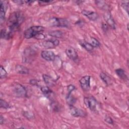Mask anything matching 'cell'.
Returning <instances> with one entry per match:
<instances>
[{"instance_id": "9c48e42d", "label": "cell", "mask_w": 129, "mask_h": 129, "mask_svg": "<svg viewBox=\"0 0 129 129\" xmlns=\"http://www.w3.org/2000/svg\"><path fill=\"white\" fill-rule=\"evenodd\" d=\"M69 106L70 113L73 116L85 117L87 116V112L84 110L78 108L74 105H70Z\"/></svg>"}, {"instance_id": "6da1fadb", "label": "cell", "mask_w": 129, "mask_h": 129, "mask_svg": "<svg viewBox=\"0 0 129 129\" xmlns=\"http://www.w3.org/2000/svg\"><path fill=\"white\" fill-rule=\"evenodd\" d=\"M24 21V17L21 12H14L12 13L9 18L7 22L9 31L13 34L18 30L20 25Z\"/></svg>"}, {"instance_id": "5b68a950", "label": "cell", "mask_w": 129, "mask_h": 129, "mask_svg": "<svg viewBox=\"0 0 129 129\" xmlns=\"http://www.w3.org/2000/svg\"><path fill=\"white\" fill-rule=\"evenodd\" d=\"M84 102L87 107H88L90 110L93 112L96 111L98 103L94 97H85L84 99Z\"/></svg>"}, {"instance_id": "d6986e66", "label": "cell", "mask_w": 129, "mask_h": 129, "mask_svg": "<svg viewBox=\"0 0 129 129\" xmlns=\"http://www.w3.org/2000/svg\"><path fill=\"white\" fill-rule=\"evenodd\" d=\"M40 90L42 93L48 98L51 97L53 94V92L48 86H42L40 88Z\"/></svg>"}, {"instance_id": "d590c367", "label": "cell", "mask_w": 129, "mask_h": 129, "mask_svg": "<svg viewBox=\"0 0 129 129\" xmlns=\"http://www.w3.org/2000/svg\"><path fill=\"white\" fill-rule=\"evenodd\" d=\"M4 123V117L1 115H0V124L2 125Z\"/></svg>"}, {"instance_id": "f546056e", "label": "cell", "mask_w": 129, "mask_h": 129, "mask_svg": "<svg viewBox=\"0 0 129 129\" xmlns=\"http://www.w3.org/2000/svg\"><path fill=\"white\" fill-rule=\"evenodd\" d=\"M122 7L125 10L127 14H128V2H123L121 4Z\"/></svg>"}, {"instance_id": "2e32d148", "label": "cell", "mask_w": 129, "mask_h": 129, "mask_svg": "<svg viewBox=\"0 0 129 129\" xmlns=\"http://www.w3.org/2000/svg\"><path fill=\"white\" fill-rule=\"evenodd\" d=\"M42 78L45 84L48 86H53L55 85V81L51 76L46 74H43Z\"/></svg>"}, {"instance_id": "d4e9b609", "label": "cell", "mask_w": 129, "mask_h": 129, "mask_svg": "<svg viewBox=\"0 0 129 129\" xmlns=\"http://www.w3.org/2000/svg\"><path fill=\"white\" fill-rule=\"evenodd\" d=\"M0 107L1 108H4V109H8L11 107V106L10 104L7 102L6 101L1 99H0Z\"/></svg>"}, {"instance_id": "8992f818", "label": "cell", "mask_w": 129, "mask_h": 129, "mask_svg": "<svg viewBox=\"0 0 129 129\" xmlns=\"http://www.w3.org/2000/svg\"><path fill=\"white\" fill-rule=\"evenodd\" d=\"M35 56V51L30 47L26 48L23 52V62H29L33 60Z\"/></svg>"}, {"instance_id": "d6a6232c", "label": "cell", "mask_w": 129, "mask_h": 129, "mask_svg": "<svg viewBox=\"0 0 129 129\" xmlns=\"http://www.w3.org/2000/svg\"><path fill=\"white\" fill-rule=\"evenodd\" d=\"M38 80L35 79H31L29 81V83L32 85H38Z\"/></svg>"}, {"instance_id": "30bf717a", "label": "cell", "mask_w": 129, "mask_h": 129, "mask_svg": "<svg viewBox=\"0 0 129 129\" xmlns=\"http://www.w3.org/2000/svg\"><path fill=\"white\" fill-rule=\"evenodd\" d=\"M59 44V41L56 38L49 39L42 42L43 47L46 49H52L57 46Z\"/></svg>"}, {"instance_id": "5bb4252c", "label": "cell", "mask_w": 129, "mask_h": 129, "mask_svg": "<svg viewBox=\"0 0 129 129\" xmlns=\"http://www.w3.org/2000/svg\"><path fill=\"white\" fill-rule=\"evenodd\" d=\"M1 4V11H0V23L2 24L5 20V16L6 12L7 9V4H5V2L1 1L0 2Z\"/></svg>"}, {"instance_id": "4316f807", "label": "cell", "mask_w": 129, "mask_h": 129, "mask_svg": "<svg viewBox=\"0 0 129 129\" xmlns=\"http://www.w3.org/2000/svg\"><path fill=\"white\" fill-rule=\"evenodd\" d=\"M7 72L5 69L4 67L3 66H1L0 68V78L1 79L5 78L7 76Z\"/></svg>"}, {"instance_id": "836d02e7", "label": "cell", "mask_w": 129, "mask_h": 129, "mask_svg": "<svg viewBox=\"0 0 129 129\" xmlns=\"http://www.w3.org/2000/svg\"><path fill=\"white\" fill-rule=\"evenodd\" d=\"M108 27H109V26L106 24V23H102V28L104 32H106L108 30Z\"/></svg>"}, {"instance_id": "e575fe53", "label": "cell", "mask_w": 129, "mask_h": 129, "mask_svg": "<svg viewBox=\"0 0 129 129\" xmlns=\"http://www.w3.org/2000/svg\"><path fill=\"white\" fill-rule=\"evenodd\" d=\"M13 2L19 5H21L24 4V1H14Z\"/></svg>"}, {"instance_id": "44dd1931", "label": "cell", "mask_w": 129, "mask_h": 129, "mask_svg": "<svg viewBox=\"0 0 129 129\" xmlns=\"http://www.w3.org/2000/svg\"><path fill=\"white\" fill-rule=\"evenodd\" d=\"M96 5L101 10L108 11L109 10V7L106 2L104 1H95Z\"/></svg>"}, {"instance_id": "484cf974", "label": "cell", "mask_w": 129, "mask_h": 129, "mask_svg": "<svg viewBox=\"0 0 129 129\" xmlns=\"http://www.w3.org/2000/svg\"><path fill=\"white\" fill-rule=\"evenodd\" d=\"M91 44L93 46V47L97 48L99 47L100 45V42L95 38L94 37H91Z\"/></svg>"}, {"instance_id": "8fae6325", "label": "cell", "mask_w": 129, "mask_h": 129, "mask_svg": "<svg viewBox=\"0 0 129 129\" xmlns=\"http://www.w3.org/2000/svg\"><path fill=\"white\" fill-rule=\"evenodd\" d=\"M104 19L106 22V24L111 28L115 29V21L109 11L106 12L103 15Z\"/></svg>"}, {"instance_id": "4dcf8cb0", "label": "cell", "mask_w": 129, "mask_h": 129, "mask_svg": "<svg viewBox=\"0 0 129 129\" xmlns=\"http://www.w3.org/2000/svg\"><path fill=\"white\" fill-rule=\"evenodd\" d=\"M76 89L75 86H74L72 84H70L67 87V90H68V93H72V92L75 90Z\"/></svg>"}, {"instance_id": "1f68e13d", "label": "cell", "mask_w": 129, "mask_h": 129, "mask_svg": "<svg viewBox=\"0 0 129 129\" xmlns=\"http://www.w3.org/2000/svg\"><path fill=\"white\" fill-rule=\"evenodd\" d=\"M45 36L42 33H40L37 34L34 37V38L37 39H38V40H42V39H44L45 38Z\"/></svg>"}, {"instance_id": "ac0fdd59", "label": "cell", "mask_w": 129, "mask_h": 129, "mask_svg": "<svg viewBox=\"0 0 129 129\" xmlns=\"http://www.w3.org/2000/svg\"><path fill=\"white\" fill-rule=\"evenodd\" d=\"M100 78L106 85L108 86L111 84V79L110 77L105 73L101 72L100 74Z\"/></svg>"}, {"instance_id": "52a82bcc", "label": "cell", "mask_w": 129, "mask_h": 129, "mask_svg": "<svg viewBox=\"0 0 129 129\" xmlns=\"http://www.w3.org/2000/svg\"><path fill=\"white\" fill-rule=\"evenodd\" d=\"M66 54L67 56L74 62L78 63L79 61V57L76 50L72 46H69L66 49Z\"/></svg>"}, {"instance_id": "9a60e30c", "label": "cell", "mask_w": 129, "mask_h": 129, "mask_svg": "<svg viewBox=\"0 0 129 129\" xmlns=\"http://www.w3.org/2000/svg\"><path fill=\"white\" fill-rule=\"evenodd\" d=\"M15 70L17 73L20 74H28L29 72V70L27 67L21 64H17L15 67Z\"/></svg>"}, {"instance_id": "8d00e7d4", "label": "cell", "mask_w": 129, "mask_h": 129, "mask_svg": "<svg viewBox=\"0 0 129 129\" xmlns=\"http://www.w3.org/2000/svg\"><path fill=\"white\" fill-rule=\"evenodd\" d=\"M34 2V1H24V4L27 5H30Z\"/></svg>"}, {"instance_id": "7c38bea8", "label": "cell", "mask_w": 129, "mask_h": 129, "mask_svg": "<svg viewBox=\"0 0 129 129\" xmlns=\"http://www.w3.org/2000/svg\"><path fill=\"white\" fill-rule=\"evenodd\" d=\"M81 13L82 14V15L85 16L86 17H87L88 19L92 21H95L97 20L99 17L98 14L94 11L84 10L82 11Z\"/></svg>"}, {"instance_id": "3957f363", "label": "cell", "mask_w": 129, "mask_h": 129, "mask_svg": "<svg viewBox=\"0 0 129 129\" xmlns=\"http://www.w3.org/2000/svg\"><path fill=\"white\" fill-rule=\"evenodd\" d=\"M49 25L51 26L54 27H63L68 28L70 27V24L69 21L64 18H52L49 21Z\"/></svg>"}, {"instance_id": "e0dca14e", "label": "cell", "mask_w": 129, "mask_h": 129, "mask_svg": "<svg viewBox=\"0 0 129 129\" xmlns=\"http://www.w3.org/2000/svg\"><path fill=\"white\" fill-rule=\"evenodd\" d=\"M115 73L116 75L119 77V78L123 80V81H127L128 80V77L127 75L125 73V71L121 69V68H118L115 70Z\"/></svg>"}, {"instance_id": "277c9868", "label": "cell", "mask_w": 129, "mask_h": 129, "mask_svg": "<svg viewBox=\"0 0 129 129\" xmlns=\"http://www.w3.org/2000/svg\"><path fill=\"white\" fill-rule=\"evenodd\" d=\"M14 94L18 97H27V90L25 87L18 83H15L13 86Z\"/></svg>"}, {"instance_id": "ba28073f", "label": "cell", "mask_w": 129, "mask_h": 129, "mask_svg": "<svg viewBox=\"0 0 129 129\" xmlns=\"http://www.w3.org/2000/svg\"><path fill=\"white\" fill-rule=\"evenodd\" d=\"M90 79L91 76H84L79 80L80 86L84 91H88L90 89Z\"/></svg>"}, {"instance_id": "ffe728a7", "label": "cell", "mask_w": 129, "mask_h": 129, "mask_svg": "<svg viewBox=\"0 0 129 129\" xmlns=\"http://www.w3.org/2000/svg\"><path fill=\"white\" fill-rule=\"evenodd\" d=\"M79 43L80 45H81L85 50H86L87 51H91L93 50L94 47L90 43H89L86 41L84 40H80L79 41Z\"/></svg>"}, {"instance_id": "4fadbf2b", "label": "cell", "mask_w": 129, "mask_h": 129, "mask_svg": "<svg viewBox=\"0 0 129 129\" xmlns=\"http://www.w3.org/2000/svg\"><path fill=\"white\" fill-rule=\"evenodd\" d=\"M41 56L42 58L48 61H54L55 59V55L51 51L43 50L41 52Z\"/></svg>"}, {"instance_id": "cb8c5ba5", "label": "cell", "mask_w": 129, "mask_h": 129, "mask_svg": "<svg viewBox=\"0 0 129 129\" xmlns=\"http://www.w3.org/2000/svg\"><path fill=\"white\" fill-rule=\"evenodd\" d=\"M48 35L51 37L55 38H60L62 36L63 33L60 30H54L50 31L48 33Z\"/></svg>"}, {"instance_id": "7a4b0ae2", "label": "cell", "mask_w": 129, "mask_h": 129, "mask_svg": "<svg viewBox=\"0 0 129 129\" xmlns=\"http://www.w3.org/2000/svg\"><path fill=\"white\" fill-rule=\"evenodd\" d=\"M44 27L42 26H31L24 31V37L26 39L34 37L37 34L42 33L44 30Z\"/></svg>"}, {"instance_id": "603a6c76", "label": "cell", "mask_w": 129, "mask_h": 129, "mask_svg": "<svg viewBox=\"0 0 129 129\" xmlns=\"http://www.w3.org/2000/svg\"><path fill=\"white\" fill-rule=\"evenodd\" d=\"M66 102L69 106L73 105L76 101V99L72 96V93H68L66 98Z\"/></svg>"}, {"instance_id": "f1b7e54d", "label": "cell", "mask_w": 129, "mask_h": 129, "mask_svg": "<svg viewBox=\"0 0 129 129\" xmlns=\"http://www.w3.org/2000/svg\"><path fill=\"white\" fill-rule=\"evenodd\" d=\"M39 5L40 6H46L47 5H49L51 3H53V1H38V2Z\"/></svg>"}, {"instance_id": "83f0119b", "label": "cell", "mask_w": 129, "mask_h": 129, "mask_svg": "<svg viewBox=\"0 0 129 129\" xmlns=\"http://www.w3.org/2000/svg\"><path fill=\"white\" fill-rule=\"evenodd\" d=\"M104 120L105 122H106L107 123L110 124H113V120L112 119V118L109 116H106L104 118Z\"/></svg>"}, {"instance_id": "7402d4cb", "label": "cell", "mask_w": 129, "mask_h": 129, "mask_svg": "<svg viewBox=\"0 0 129 129\" xmlns=\"http://www.w3.org/2000/svg\"><path fill=\"white\" fill-rule=\"evenodd\" d=\"M12 35L13 34H12L9 31H7L6 29H2L1 31V37L2 39L8 40L11 38Z\"/></svg>"}]
</instances>
